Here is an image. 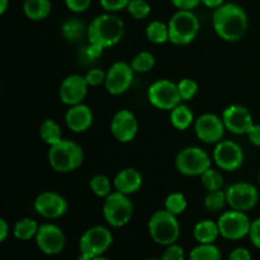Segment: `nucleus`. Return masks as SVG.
Returning a JSON list of instances; mask_svg holds the SVG:
<instances>
[{
  "instance_id": "obj_1",
  "label": "nucleus",
  "mask_w": 260,
  "mask_h": 260,
  "mask_svg": "<svg viewBox=\"0 0 260 260\" xmlns=\"http://www.w3.org/2000/svg\"><path fill=\"white\" fill-rule=\"evenodd\" d=\"M212 25L221 40L238 42L248 32L249 18L243 7L235 3H225L213 10Z\"/></svg>"
},
{
  "instance_id": "obj_2",
  "label": "nucleus",
  "mask_w": 260,
  "mask_h": 260,
  "mask_svg": "<svg viewBox=\"0 0 260 260\" xmlns=\"http://www.w3.org/2000/svg\"><path fill=\"white\" fill-rule=\"evenodd\" d=\"M124 36V22L114 13H103L91 20L88 27L89 43L106 48L118 45Z\"/></svg>"
},
{
  "instance_id": "obj_3",
  "label": "nucleus",
  "mask_w": 260,
  "mask_h": 260,
  "mask_svg": "<svg viewBox=\"0 0 260 260\" xmlns=\"http://www.w3.org/2000/svg\"><path fill=\"white\" fill-rule=\"evenodd\" d=\"M48 162L57 173H71L83 165L84 150L78 142L71 140H61L48 150Z\"/></svg>"
},
{
  "instance_id": "obj_4",
  "label": "nucleus",
  "mask_w": 260,
  "mask_h": 260,
  "mask_svg": "<svg viewBox=\"0 0 260 260\" xmlns=\"http://www.w3.org/2000/svg\"><path fill=\"white\" fill-rule=\"evenodd\" d=\"M169 42L175 46H187L197 38L200 19L193 10H177L168 22Z\"/></svg>"
},
{
  "instance_id": "obj_5",
  "label": "nucleus",
  "mask_w": 260,
  "mask_h": 260,
  "mask_svg": "<svg viewBox=\"0 0 260 260\" xmlns=\"http://www.w3.org/2000/svg\"><path fill=\"white\" fill-rule=\"evenodd\" d=\"M177 217L178 216L173 215L165 208L152 213L147 229L155 243L162 246L177 243L180 236V225Z\"/></svg>"
},
{
  "instance_id": "obj_6",
  "label": "nucleus",
  "mask_w": 260,
  "mask_h": 260,
  "mask_svg": "<svg viewBox=\"0 0 260 260\" xmlns=\"http://www.w3.org/2000/svg\"><path fill=\"white\" fill-rule=\"evenodd\" d=\"M113 244L112 231L106 226H91L84 231L79 240V254L78 260H91L96 256L104 255L106 251Z\"/></svg>"
},
{
  "instance_id": "obj_7",
  "label": "nucleus",
  "mask_w": 260,
  "mask_h": 260,
  "mask_svg": "<svg viewBox=\"0 0 260 260\" xmlns=\"http://www.w3.org/2000/svg\"><path fill=\"white\" fill-rule=\"evenodd\" d=\"M102 212H103L104 221L111 228H123L132 220L134 203L129 200V196L113 190L108 197L104 198Z\"/></svg>"
},
{
  "instance_id": "obj_8",
  "label": "nucleus",
  "mask_w": 260,
  "mask_h": 260,
  "mask_svg": "<svg viewBox=\"0 0 260 260\" xmlns=\"http://www.w3.org/2000/svg\"><path fill=\"white\" fill-rule=\"evenodd\" d=\"M211 167L212 159L202 147H184L175 156V168L185 177H201Z\"/></svg>"
},
{
  "instance_id": "obj_9",
  "label": "nucleus",
  "mask_w": 260,
  "mask_h": 260,
  "mask_svg": "<svg viewBox=\"0 0 260 260\" xmlns=\"http://www.w3.org/2000/svg\"><path fill=\"white\" fill-rule=\"evenodd\" d=\"M147 99L155 108L162 111H172L175 106L182 103L178 84L169 79L154 81L147 90Z\"/></svg>"
},
{
  "instance_id": "obj_10",
  "label": "nucleus",
  "mask_w": 260,
  "mask_h": 260,
  "mask_svg": "<svg viewBox=\"0 0 260 260\" xmlns=\"http://www.w3.org/2000/svg\"><path fill=\"white\" fill-rule=\"evenodd\" d=\"M220 234L228 240L236 241L249 236L251 228V221L246 212L230 210L225 211L217 221Z\"/></svg>"
},
{
  "instance_id": "obj_11",
  "label": "nucleus",
  "mask_w": 260,
  "mask_h": 260,
  "mask_svg": "<svg viewBox=\"0 0 260 260\" xmlns=\"http://www.w3.org/2000/svg\"><path fill=\"white\" fill-rule=\"evenodd\" d=\"M228 205L231 210L248 212L259 202V190L254 184L248 182L234 183L226 189Z\"/></svg>"
},
{
  "instance_id": "obj_12",
  "label": "nucleus",
  "mask_w": 260,
  "mask_h": 260,
  "mask_svg": "<svg viewBox=\"0 0 260 260\" xmlns=\"http://www.w3.org/2000/svg\"><path fill=\"white\" fill-rule=\"evenodd\" d=\"M245 160L240 145L231 140H222L216 144L213 150V161L218 169L225 172H236L240 169Z\"/></svg>"
},
{
  "instance_id": "obj_13",
  "label": "nucleus",
  "mask_w": 260,
  "mask_h": 260,
  "mask_svg": "<svg viewBox=\"0 0 260 260\" xmlns=\"http://www.w3.org/2000/svg\"><path fill=\"white\" fill-rule=\"evenodd\" d=\"M134 76L135 71L129 63L117 61L107 70L104 86L111 95H123L131 89Z\"/></svg>"
},
{
  "instance_id": "obj_14",
  "label": "nucleus",
  "mask_w": 260,
  "mask_h": 260,
  "mask_svg": "<svg viewBox=\"0 0 260 260\" xmlns=\"http://www.w3.org/2000/svg\"><path fill=\"white\" fill-rule=\"evenodd\" d=\"M36 245L46 255H58L66 246V236L62 229L55 223H42L35 238Z\"/></svg>"
},
{
  "instance_id": "obj_15",
  "label": "nucleus",
  "mask_w": 260,
  "mask_h": 260,
  "mask_svg": "<svg viewBox=\"0 0 260 260\" xmlns=\"http://www.w3.org/2000/svg\"><path fill=\"white\" fill-rule=\"evenodd\" d=\"M193 126H194L196 136L205 144H218L222 141L228 131L222 117H218L217 114L213 113L201 114L198 118H196Z\"/></svg>"
},
{
  "instance_id": "obj_16",
  "label": "nucleus",
  "mask_w": 260,
  "mask_h": 260,
  "mask_svg": "<svg viewBox=\"0 0 260 260\" xmlns=\"http://www.w3.org/2000/svg\"><path fill=\"white\" fill-rule=\"evenodd\" d=\"M36 212L47 220H57L68 212V201L60 193L46 190L40 193L33 202Z\"/></svg>"
},
{
  "instance_id": "obj_17",
  "label": "nucleus",
  "mask_w": 260,
  "mask_h": 260,
  "mask_svg": "<svg viewBox=\"0 0 260 260\" xmlns=\"http://www.w3.org/2000/svg\"><path fill=\"white\" fill-rule=\"evenodd\" d=\"M139 131V122L136 116L129 109H119L116 112L111 122V134L122 144L135 140Z\"/></svg>"
},
{
  "instance_id": "obj_18",
  "label": "nucleus",
  "mask_w": 260,
  "mask_h": 260,
  "mask_svg": "<svg viewBox=\"0 0 260 260\" xmlns=\"http://www.w3.org/2000/svg\"><path fill=\"white\" fill-rule=\"evenodd\" d=\"M89 84L86 83L85 76L79 74H71L66 76L60 85V99L66 106H76L84 103V99L88 95Z\"/></svg>"
},
{
  "instance_id": "obj_19",
  "label": "nucleus",
  "mask_w": 260,
  "mask_h": 260,
  "mask_svg": "<svg viewBox=\"0 0 260 260\" xmlns=\"http://www.w3.org/2000/svg\"><path fill=\"white\" fill-rule=\"evenodd\" d=\"M226 129L234 135H246L254 124L253 116L246 107L240 104H231L222 113Z\"/></svg>"
},
{
  "instance_id": "obj_20",
  "label": "nucleus",
  "mask_w": 260,
  "mask_h": 260,
  "mask_svg": "<svg viewBox=\"0 0 260 260\" xmlns=\"http://www.w3.org/2000/svg\"><path fill=\"white\" fill-rule=\"evenodd\" d=\"M94 113L91 108L86 104L80 103L76 106L69 107L65 113V123L70 131L75 134L85 132L93 126Z\"/></svg>"
},
{
  "instance_id": "obj_21",
  "label": "nucleus",
  "mask_w": 260,
  "mask_h": 260,
  "mask_svg": "<svg viewBox=\"0 0 260 260\" xmlns=\"http://www.w3.org/2000/svg\"><path fill=\"white\" fill-rule=\"evenodd\" d=\"M144 183L142 174L135 168H124L119 170L113 179V189L122 194L131 196L139 192Z\"/></svg>"
},
{
  "instance_id": "obj_22",
  "label": "nucleus",
  "mask_w": 260,
  "mask_h": 260,
  "mask_svg": "<svg viewBox=\"0 0 260 260\" xmlns=\"http://www.w3.org/2000/svg\"><path fill=\"white\" fill-rule=\"evenodd\" d=\"M193 236L198 244H215L221 236L218 223L212 220L198 221L193 229Z\"/></svg>"
},
{
  "instance_id": "obj_23",
  "label": "nucleus",
  "mask_w": 260,
  "mask_h": 260,
  "mask_svg": "<svg viewBox=\"0 0 260 260\" xmlns=\"http://www.w3.org/2000/svg\"><path fill=\"white\" fill-rule=\"evenodd\" d=\"M194 122V113L187 104L179 103L170 111V123L178 131H187Z\"/></svg>"
},
{
  "instance_id": "obj_24",
  "label": "nucleus",
  "mask_w": 260,
  "mask_h": 260,
  "mask_svg": "<svg viewBox=\"0 0 260 260\" xmlns=\"http://www.w3.org/2000/svg\"><path fill=\"white\" fill-rule=\"evenodd\" d=\"M23 12L30 20H45L52 12V3L51 0H24Z\"/></svg>"
},
{
  "instance_id": "obj_25",
  "label": "nucleus",
  "mask_w": 260,
  "mask_h": 260,
  "mask_svg": "<svg viewBox=\"0 0 260 260\" xmlns=\"http://www.w3.org/2000/svg\"><path fill=\"white\" fill-rule=\"evenodd\" d=\"M88 27L89 25H86L83 20L76 17H73L68 18L62 23L61 32H62L63 38L66 41H69V42H78L84 36H88Z\"/></svg>"
},
{
  "instance_id": "obj_26",
  "label": "nucleus",
  "mask_w": 260,
  "mask_h": 260,
  "mask_svg": "<svg viewBox=\"0 0 260 260\" xmlns=\"http://www.w3.org/2000/svg\"><path fill=\"white\" fill-rule=\"evenodd\" d=\"M40 136L43 142L52 146L62 140V129L55 119H45L40 126Z\"/></svg>"
},
{
  "instance_id": "obj_27",
  "label": "nucleus",
  "mask_w": 260,
  "mask_h": 260,
  "mask_svg": "<svg viewBox=\"0 0 260 260\" xmlns=\"http://www.w3.org/2000/svg\"><path fill=\"white\" fill-rule=\"evenodd\" d=\"M38 229H40V225L37 223V221L32 220V218H22L15 222L14 228H13V235L18 240L28 241L36 238Z\"/></svg>"
},
{
  "instance_id": "obj_28",
  "label": "nucleus",
  "mask_w": 260,
  "mask_h": 260,
  "mask_svg": "<svg viewBox=\"0 0 260 260\" xmlns=\"http://www.w3.org/2000/svg\"><path fill=\"white\" fill-rule=\"evenodd\" d=\"M146 37L147 40L155 45H162V43L169 41V27L167 23H162L160 20H152L146 27Z\"/></svg>"
},
{
  "instance_id": "obj_29",
  "label": "nucleus",
  "mask_w": 260,
  "mask_h": 260,
  "mask_svg": "<svg viewBox=\"0 0 260 260\" xmlns=\"http://www.w3.org/2000/svg\"><path fill=\"white\" fill-rule=\"evenodd\" d=\"M222 253L215 244H198L190 250L189 260H221Z\"/></svg>"
},
{
  "instance_id": "obj_30",
  "label": "nucleus",
  "mask_w": 260,
  "mask_h": 260,
  "mask_svg": "<svg viewBox=\"0 0 260 260\" xmlns=\"http://www.w3.org/2000/svg\"><path fill=\"white\" fill-rule=\"evenodd\" d=\"M201 183L206 188L207 192H215V190H221L225 184V178L221 170L213 169L212 167L208 170H206L201 175Z\"/></svg>"
},
{
  "instance_id": "obj_31",
  "label": "nucleus",
  "mask_w": 260,
  "mask_h": 260,
  "mask_svg": "<svg viewBox=\"0 0 260 260\" xmlns=\"http://www.w3.org/2000/svg\"><path fill=\"white\" fill-rule=\"evenodd\" d=\"M131 68L134 69L135 73L144 74L149 73L156 65V58L149 51H142V52H139L137 55L134 56V58L129 62Z\"/></svg>"
},
{
  "instance_id": "obj_32",
  "label": "nucleus",
  "mask_w": 260,
  "mask_h": 260,
  "mask_svg": "<svg viewBox=\"0 0 260 260\" xmlns=\"http://www.w3.org/2000/svg\"><path fill=\"white\" fill-rule=\"evenodd\" d=\"M228 205V197H226V190H215V192H208L203 200V206L206 210L211 213L221 212Z\"/></svg>"
},
{
  "instance_id": "obj_33",
  "label": "nucleus",
  "mask_w": 260,
  "mask_h": 260,
  "mask_svg": "<svg viewBox=\"0 0 260 260\" xmlns=\"http://www.w3.org/2000/svg\"><path fill=\"white\" fill-rule=\"evenodd\" d=\"M188 207V201L183 193L173 192L167 196L164 202V208L175 216H179L185 212Z\"/></svg>"
},
{
  "instance_id": "obj_34",
  "label": "nucleus",
  "mask_w": 260,
  "mask_h": 260,
  "mask_svg": "<svg viewBox=\"0 0 260 260\" xmlns=\"http://www.w3.org/2000/svg\"><path fill=\"white\" fill-rule=\"evenodd\" d=\"M89 187H90V190L96 196V197L107 198L112 192H113V190H112L113 180L111 182V179L103 174L94 175L90 179Z\"/></svg>"
},
{
  "instance_id": "obj_35",
  "label": "nucleus",
  "mask_w": 260,
  "mask_h": 260,
  "mask_svg": "<svg viewBox=\"0 0 260 260\" xmlns=\"http://www.w3.org/2000/svg\"><path fill=\"white\" fill-rule=\"evenodd\" d=\"M127 12L136 20L146 19L151 13V5L147 0H131L127 7Z\"/></svg>"
},
{
  "instance_id": "obj_36",
  "label": "nucleus",
  "mask_w": 260,
  "mask_h": 260,
  "mask_svg": "<svg viewBox=\"0 0 260 260\" xmlns=\"http://www.w3.org/2000/svg\"><path fill=\"white\" fill-rule=\"evenodd\" d=\"M178 90H179V95L182 98V102L190 101L194 98L198 93V84L196 83L193 79L183 78L178 81Z\"/></svg>"
},
{
  "instance_id": "obj_37",
  "label": "nucleus",
  "mask_w": 260,
  "mask_h": 260,
  "mask_svg": "<svg viewBox=\"0 0 260 260\" xmlns=\"http://www.w3.org/2000/svg\"><path fill=\"white\" fill-rule=\"evenodd\" d=\"M161 260H185V251L180 245L175 244H170V245L165 246V250L162 251Z\"/></svg>"
},
{
  "instance_id": "obj_38",
  "label": "nucleus",
  "mask_w": 260,
  "mask_h": 260,
  "mask_svg": "<svg viewBox=\"0 0 260 260\" xmlns=\"http://www.w3.org/2000/svg\"><path fill=\"white\" fill-rule=\"evenodd\" d=\"M106 75L107 71H103L99 68H93L89 71H86L84 76H85V80L89 84V86H99L106 81Z\"/></svg>"
},
{
  "instance_id": "obj_39",
  "label": "nucleus",
  "mask_w": 260,
  "mask_h": 260,
  "mask_svg": "<svg viewBox=\"0 0 260 260\" xmlns=\"http://www.w3.org/2000/svg\"><path fill=\"white\" fill-rule=\"evenodd\" d=\"M131 0H99V4L106 12L116 13L127 9Z\"/></svg>"
},
{
  "instance_id": "obj_40",
  "label": "nucleus",
  "mask_w": 260,
  "mask_h": 260,
  "mask_svg": "<svg viewBox=\"0 0 260 260\" xmlns=\"http://www.w3.org/2000/svg\"><path fill=\"white\" fill-rule=\"evenodd\" d=\"M91 2H93V0H63L66 8H68L70 12L76 13V14L86 12V10L90 8Z\"/></svg>"
},
{
  "instance_id": "obj_41",
  "label": "nucleus",
  "mask_w": 260,
  "mask_h": 260,
  "mask_svg": "<svg viewBox=\"0 0 260 260\" xmlns=\"http://www.w3.org/2000/svg\"><path fill=\"white\" fill-rule=\"evenodd\" d=\"M249 239L251 244L260 250V218L251 221V228L249 231Z\"/></svg>"
},
{
  "instance_id": "obj_42",
  "label": "nucleus",
  "mask_w": 260,
  "mask_h": 260,
  "mask_svg": "<svg viewBox=\"0 0 260 260\" xmlns=\"http://www.w3.org/2000/svg\"><path fill=\"white\" fill-rule=\"evenodd\" d=\"M170 3L177 10H194L198 5L202 4V0H170Z\"/></svg>"
},
{
  "instance_id": "obj_43",
  "label": "nucleus",
  "mask_w": 260,
  "mask_h": 260,
  "mask_svg": "<svg viewBox=\"0 0 260 260\" xmlns=\"http://www.w3.org/2000/svg\"><path fill=\"white\" fill-rule=\"evenodd\" d=\"M228 260H253V256L246 248H235L229 254Z\"/></svg>"
},
{
  "instance_id": "obj_44",
  "label": "nucleus",
  "mask_w": 260,
  "mask_h": 260,
  "mask_svg": "<svg viewBox=\"0 0 260 260\" xmlns=\"http://www.w3.org/2000/svg\"><path fill=\"white\" fill-rule=\"evenodd\" d=\"M103 53V48L98 47V46L93 45V43H89L88 46L84 50V55L86 56L89 61H95L96 58H99Z\"/></svg>"
},
{
  "instance_id": "obj_45",
  "label": "nucleus",
  "mask_w": 260,
  "mask_h": 260,
  "mask_svg": "<svg viewBox=\"0 0 260 260\" xmlns=\"http://www.w3.org/2000/svg\"><path fill=\"white\" fill-rule=\"evenodd\" d=\"M246 136H248L249 141H250L254 146H260V124L254 123L253 126L249 128Z\"/></svg>"
},
{
  "instance_id": "obj_46",
  "label": "nucleus",
  "mask_w": 260,
  "mask_h": 260,
  "mask_svg": "<svg viewBox=\"0 0 260 260\" xmlns=\"http://www.w3.org/2000/svg\"><path fill=\"white\" fill-rule=\"evenodd\" d=\"M9 235V225H8L7 221L4 218L0 220V241H5V239Z\"/></svg>"
},
{
  "instance_id": "obj_47",
  "label": "nucleus",
  "mask_w": 260,
  "mask_h": 260,
  "mask_svg": "<svg viewBox=\"0 0 260 260\" xmlns=\"http://www.w3.org/2000/svg\"><path fill=\"white\" fill-rule=\"evenodd\" d=\"M226 3V0H202V4L205 7L210 8V9H217L221 5H223Z\"/></svg>"
},
{
  "instance_id": "obj_48",
  "label": "nucleus",
  "mask_w": 260,
  "mask_h": 260,
  "mask_svg": "<svg viewBox=\"0 0 260 260\" xmlns=\"http://www.w3.org/2000/svg\"><path fill=\"white\" fill-rule=\"evenodd\" d=\"M10 0H0V14H4L9 7Z\"/></svg>"
},
{
  "instance_id": "obj_49",
  "label": "nucleus",
  "mask_w": 260,
  "mask_h": 260,
  "mask_svg": "<svg viewBox=\"0 0 260 260\" xmlns=\"http://www.w3.org/2000/svg\"><path fill=\"white\" fill-rule=\"evenodd\" d=\"M91 260H111V259H108V258H106V256L101 255V256H96V258H94V259H91Z\"/></svg>"
},
{
  "instance_id": "obj_50",
  "label": "nucleus",
  "mask_w": 260,
  "mask_h": 260,
  "mask_svg": "<svg viewBox=\"0 0 260 260\" xmlns=\"http://www.w3.org/2000/svg\"><path fill=\"white\" fill-rule=\"evenodd\" d=\"M258 180H259V184H260V172H259V174H258Z\"/></svg>"
},
{
  "instance_id": "obj_51",
  "label": "nucleus",
  "mask_w": 260,
  "mask_h": 260,
  "mask_svg": "<svg viewBox=\"0 0 260 260\" xmlns=\"http://www.w3.org/2000/svg\"><path fill=\"white\" fill-rule=\"evenodd\" d=\"M146 260H161V259H146Z\"/></svg>"
}]
</instances>
